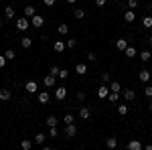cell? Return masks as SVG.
Segmentation results:
<instances>
[{
    "label": "cell",
    "instance_id": "obj_1",
    "mask_svg": "<svg viewBox=\"0 0 152 150\" xmlns=\"http://www.w3.org/2000/svg\"><path fill=\"white\" fill-rule=\"evenodd\" d=\"M14 26H16V31H26L28 26H31V18H26V16H18L16 18V23H14Z\"/></svg>",
    "mask_w": 152,
    "mask_h": 150
},
{
    "label": "cell",
    "instance_id": "obj_2",
    "mask_svg": "<svg viewBox=\"0 0 152 150\" xmlns=\"http://www.w3.org/2000/svg\"><path fill=\"white\" fill-rule=\"evenodd\" d=\"M24 91L26 93H37L39 91V83H37L35 79H28L26 83H24Z\"/></svg>",
    "mask_w": 152,
    "mask_h": 150
},
{
    "label": "cell",
    "instance_id": "obj_3",
    "mask_svg": "<svg viewBox=\"0 0 152 150\" xmlns=\"http://www.w3.org/2000/svg\"><path fill=\"white\" fill-rule=\"evenodd\" d=\"M45 24V16L43 14H35L33 18H31V26H35V29H41Z\"/></svg>",
    "mask_w": 152,
    "mask_h": 150
},
{
    "label": "cell",
    "instance_id": "obj_4",
    "mask_svg": "<svg viewBox=\"0 0 152 150\" xmlns=\"http://www.w3.org/2000/svg\"><path fill=\"white\" fill-rule=\"evenodd\" d=\"M107 95H110V85L102 83V87H97V97L99 100H107Z\"/></svg>",
    "mask_w": 152,
    "mask_h": 150
},
{
    "label": "cell",
    "instance_id": "obj_5",
    "mask_svg": "<svg viewBox=\"0 0 152 150\" xmlns=\"http://www.w3.org/2000/svg\"><path fill=\"white\" fill-rule=\"evenodd\" d=\"M65 136H67V138L77 136V126H75V122H73V124H65Z\"/></svg>",
    "mask_w": 152,
    "mask_h": 150
},
{
    "label": "cell",
    "instance_id": "obj_6",
    "mask_svg": "<svg viewBox=\"0 0 152 150\" xmlns=\"http://www.w3.org/2000/svg\"><path fill=\"white\" fill-rule=\"evenodd\" d=\"M2 14H4V18H6V20H12V18L16 16V10H14V6H8V4H6V6H4V10H2Z\"/></svg>",
    "mask_w": 152,
    "mask_h": 150
},
{
    "label": "cell",
    "instance_id": "obj_7",
    "mask_svg": "<svg viewBox=\"0 0 152 150\" xmlns=\"http://www.w3.org/2000/svg\"><path fill=\"white\" fill-rule=\"evenodd\" d=\"M79 118H81V120H85V122H87V120H89V118H91V110H89V108H87V105H81V108H79Z\"/></svg>",
    "mask_w": 152,
    "mask_h": 150
},
{
    "label": "cell",
    "instance_id": "obj_8",
    "mask_svg": "<svg viewBox=\"0 0 152 150\" xmlns=\"http://www.w3.org/2000/svg\"><path fill=\"white\" fill-rule=\"evenodd\" d=\"M150 77H152V73L148 69H140V73H138V79L142 81V83H148L150 81Z\"/></svg>",
    "mask_w": 152,
    "mask_h": 150
},
{
    "label": "cell",
    "instance_id": "obj_9",
    "mask_svg": "<svg viewBox=\"0 0 152 150\" xmlns=\"http://www.w3.org/2000/svg\"><path fill=\"white\" fill-rule=\"evenodd\" d=\"M128 45H130V43H128V39H116V49L120 51V53H124Z\"/></svg>",
    "mask_w": 152,
    "mask_h": 150
},
{
    "label": "cell",
    "instance_id": "obj_10",
    "mask_svg": "<svg viewBox=\"0 0 152 150\" xmlns=\"http://www.w3.org/2000/svg\"><path fill=\"white\" fill-rule=\"evenodd\" d=\"M55 97H57L59 102H63L67 97V87H55Z\"/></svg>",
    "mask_w": 152,
    "mask_h": 150
},
{
    "label": "cell",
    "instance_id": "obj_11",
    "mask_svg": "<svg viewBox=\"0 0 152 150\" xmlns=\"http://www.w3.org/2000/svg\"><path fill=\"white\" fill-rule=\"evenodd\" d=\"M53 49H55V53H63V51L67 49V45H65V41H59V39H55V43H53Z\"/></svg>",
    "mask_w": 152,
    "mask_h": 150
},
{
    "label": "cell",
    "instance_id": "obj_12",
    "mask_svg": "<svg viewBox=\"0 0 152 150\" xmlns=\"http://www.w3.org/2000/svg\"><path fill=\"white\" fill-rule=\"evenodd\" d=\"M124 20H126V23H134V20H136V10L128 8V10L124 12Z\"/></svg>",
    "mask_w": 152,
    "mask_h": 150
},
{
    "label": "cell",
    "instance_id": "obj_13",
    "mask_svg": "<svg viewBox=\"0 0 152 150\" xmlns=\"http://www.w3.org/2000/svg\"><path fill=\"white\" fill-rule=\"evenodd\" d=\"M105 146L110 150L118 148V136H107V140H105Z\"/></svg>",
    "mask_w": 152,
    "mask_h": 150
},
{
    "label": "cell",
    "instance_id": "obj_14",
    "mask_svg": "<svg viewBox=\"0 0 152 150\" xmlns=\"http://www.w3.org/2000/svg\"><path fill=\"white\" fill-rule=\"evenodd\" d=\"M23 14H24V16H26V18H33V16H35V14H37L35 6H31V4H28V6H24V8H23Z\"/></svg>",
    "mask_w": 152,
    "mask_h": 150
},
{
    "label": "cell",
    "instance_id": "obj_15",
    "mask_svg": "<svg viewBox=\"0 0 152 150\" xmlns=\"http://www.w3.org/2000/svg\"><path fill=\"white\" fill-rule=\"evenodd\" d=\"M45 140H47V136H45V134H41V132H37L35 136H33V142L39 144V146H43V144H45Z\"/></svg>",
    "mask_w": 152,
    "mask_h": 150
},
{
    "label": "cell",
    "instance_id": "obj_16",
    "mask_svg": "<svg viewBox=\"0 0 152 150\" xmlns=\"http://www.w3.org/2000/svg\"><path fill=\"white\" fill-rule=\"evenodd\" d=\"M128 148L130 150H142V148H144V144H142L140 140H130V142H128Z\"/></svg>",
    "mask_w": 152,
    "mask_h": 150
},
{
    "label": "cell",
    "instance_id": "obj_17",
    "mask_svg": "<svg viewBox=\"0 0 152 150\" xmlns=\"http://www.w3.org/2000/svg\"><path fill=\"white\" fill-rule=\"evenodd\" d=\"M10 97H12L10 89H6V87H2V89H0V102H8Z\"/></svg>",
    "mask_w": 152,
    "mask_h": 150
},
{
    "label": "cell",
    "instance_id": "obj_18",
    "mask_svg": "<svg viewBox=\"0 0 152 150\" xmlns=\"http://www.w3.org/2000/svg\"><path fill=\"white\" fill-rule=\"evenodd\" d=\"M49 102H51L49 91H39V104H49Z\"/></svg>",
    "mask_w": 152,
    "mask_h": 150
},
{
    "label": "cell",
    "instance_id": "obj_19",
    "mask_svg": "<svg viewBox=\"0 0 152 150\" xmlns=\"http://www.w3.org/2000/svg\"><path fill=\"white\" fill-rule=\"evenodd\" d=\"M75 73L77 75H85L87 73V63H77L75 65Z\"/></svg>",
    "mask_w": 152,
    "mask_h": 150
},
{
    "label": "cell",
    "instance_id": "obj_20",
    "mask_svg": "<svg viewBox=\"0 0 152 150\" xmlns=\"http://www.w3.org/2000/svg\"><path fill=\"white\" fill-rule=\"evenodd\" d=\"M55 79H57V77H55V75H51V73H49L47 77H45V79H43V83H45V87H55Z\"/></svg>",
    "mask_w": 152,
    "mask_h": 150
},
{
    "label": "cell",
    "instance_id": "obj_21",
    "mask_svg": "<svg viewBox=\"0 0 152 150\" xmlns=\"http://www.w3.org/2000/svg\"><path fill=\"white\" fill-rule=\"evenodd\" d=\"M142 29H146V31H150V29H152V14H148V16L142 18Z\"/></svg>",
    "mask_w": 152,
    "mask_h": 150
},
{
    "label": "cell",
    "instance_id": "obj_22",
    "mask_svg": "<svg viewBox=\"0 0 152 150\" xmlns=\"http://www.w3.org/2000/svg\"><path fill=\"white\" fill-rule=\"evenodd\" d=\"M140 59H142V63H148V61L152 59V51L150 49H144V51L140 53Z\"/></svg>",
    "mask_w": 152,
    "mask_h": 150
},
{
    "label": "cell",
    "instance_id": "obj_23",
    "mask_svg": "<svg viewBox=\"0 0 152 150\" xmlns=\"http://www.w3.org/2000/svg\"><path fill=\"white\" fill-rule=\"evenodd\" d=\"M124 55H126L128 59L136 57V47H134V45H128V47H126V51H124Z\"/></svg>",
    "mask_w": 152,
    "mask_h": 150
},
{
    "label": "cell",
    "instance_id": "obj_24",
    "mask_svg": "<svg viewBox=\"0 0 152 150\" xmlns=\"http://www.w3.org/2000/svg\"><path fill=\"white\" fill-rule=\"evenodd\" d=\"M124 100H128V102L136 100V91L134 89H124Z\"/></svg>",
    "mask_w": 152,
    "mask_h": 150
},
{
    "label": "cell",
    "instance_id": "obj_25",
    "mask_svg": "<svg viewBox=\"0 0 152 150\" xmlns=\"http://www.w3.org/2000/svg\"><path fill=\"white\" fill-rule=\"evenodd\" d=\"M57 33H59V35H63V37H65V35H67V33H69V24L61 23V24H59V26H57Z\"/></svg>",
    "mask_w": 152,
    "mask_h": 150
},
{
    "label": "cell",
    "instance_id": "obj_26",
    "mask_svg": "<svg viewBox=\"0 0 152 150\" xmlns=\"http://www.w3.org/2000/svg\"><path fill=\"white\" fill-rule=\"evenodd\" d=\"M20 45H23V49H31L33 47V39L31 37H24V39H20Z\"/></svg>",
    "mask_w": 152,
    "mask_h": 150
},
{
    "label": "cell",
    "instance_id": "obj_27",
    "mask_svg": "<svg viewBox=\"0 0 152 150\" xmlns=\"http://www.w3.org/2000/svg\"><path fill=\"white\" fill-rule=\"evenodd\" d=\"M118 100H120V93H118V91H110V95H107V102H110V104H116Z\"/></svg>",
    "mask_w": 152,
    "mask_h": 150
},
{
    "label": "cell",
    "instance_id": "obj_28",
    "mask_svg": "<svg viewBox=\"0 0 152 150\" xmlns=\"http://www.w3.org/2000/svg\"><path fill=\"white\" fill-rule=\"evenodd\" d=\"M33 144H35V142H33V140H28V138H24L23 142H20L23 150H31V148H33Z\"/></svg>",
    "mask_w": 152,
    "mask_h": 150
},
{
    "label": "cell",
    "instance_id": "obj_29",
    "mask_svg": "<svg viewBox=\"0 0 152 150\" xmlns=\"http://www.w3.org/2000/svg\"><path fill=\"white\" fill-rule=\"evenodd\" d=\"M128 112H130V110H128V105H126V104L118 105V114H120V116H128Z\"/></svg>",
    "mask_w": 152,
    "mask_h": 150
},
{
    "label": "cell",
    "instance_id": "obj_30",
    "mask_svg": "<svg viewBox=\"0 0 152 150\" xmlns=\"http://www.w3.org/2000/svg\"><path fill=\"white\" fill-rule=\"evenodd\" d=\"M73 14H75V18H77V20L85 18V10H83V8H75V10H73Z\"/></svg>",
    "mask_w": 152,
    "mask_h": 150
},
{
    "label": "cell",
    "instance_id": "obj_31",
    "mask_svg": "<svg viewBox=\"0 0 152 150\" xmlns=\"http://www.w3.org/2000/svg\"><path fill=\"white\" fill-rule=\"evenodd\" d=\"M120 87H122L120 81H110V91H118L120 93Z\"/></svg>",
    "mask_w": 152,
    "mask_h": 150
},
{
    "label": "cell",
    "instance_id": "obj_32",
    "mask_svg": "<svg viewBox=\"0 0 152 150\" xmlns=\"http://www.w3.org/2000/svg\"><path fill=\"white\" fill-rule=\"evenodd\" d=\"M57 122H59V120L55 118V116H49L47 120H45V124H47L49 128H51V126H57Z\"/></svg>",
    "mask_w": 152,
    "mask_h": 150
},
{
    "label": "cell",
    "instance_id": "obj_33",
    "mask_svg": "<svg viewBox=\"0 0 152 150\" xmlns=\"http://www.w3.org/2000/svg\"><path fill=\"white\" fill-rule=\"evenodd\" d=\"M49 138H57L59 136V130H57V126H51L49 128V134H47Z\"/></svg>",
    "mask_w": 152,
    "mask_h": 150
},
{
    "label": "cell",
    "instance_id": "obj_34",
    "mask_svg": "<svg viewBox=\"0 0 152 150\" xmlns=\"http://www.w3.org/2000/svg\"><path fill=\"white\" fill-rule=\"evenodd\" d=\"M138 6H140L138 0H128V2H126V8H132V10H136Z\"/></svg>",
    "mask_w": 152,
    "mask_h": 150
},
{
    "label": "cell",
    "instance_id": "obj_35",
    "mask_svg": "<svg viewBox=\"0 0 152 150\" xmlns=\"http://www.w3.org/2000/svg\"><path fill=\"white\" fill-rule=\"evenodd\" d=\"M4 55H6L8 61H12V59L16 57V51H14V49H6V53H4Z\"/></svg>",
    "mask_w": 152,
    "mask_h": 150
},
{
    "label": "cell",
    "instance_id": "obj_36",
    "mask_svg": "<svg viewBox=\"0 0 152 150\" xmlns=\"http://www.w3.org/2000/svg\"><path fill=\"white\" fill-rule=\"evenodd\" d=\"M63 122H65V124H73V122H75L73 114H65V116H63Z\"/></svg>",
    "mask_w": 152,
    "mask_h": 150
},
{
    "label": "cell",
    "instance_id": "obj_37",
    "mask_svg": "<svg viewBox=\"0 0 152 150\" xmlns=\"http://www.w3.org/2000/svg\"><path fill=\"white\" fill-rule=\"evenodd\" d=\"M65 45H67V49H75L77 41H75V39H67V41H65Z\"/></svg>",
    "mask_w": 152,
    "mask_h": 150
},
{
    "label": "cell",
    "instance_id": "obj_38",
    "mask_svg": "<svg viewBox=\"0 0 152 150\" xmlns=\"http://www.w3.org/2000/svg\"><path fill=\"white\" fill-rule=\"evenodd\" d=\"M69 77V71L67 69H59V79H67Z\"/></svg>",
    "mask_w": 152,
    "mask_h": 150
},
{
    "label": "cell",
    "instance_id": "obj_39",
    "mask_svg": "<svg viewBox=\"0 0 152 150\" xmlns=\"http://www.w3.org/2000/svg\"><path fill=\"white\" fill-rule=\"evenodd\" d=\"M59 69H61V67H57V65H53V67L49 69V73H51V75H55V77H59Z\"/></svg>",
    "mask_w": 152,
    "mask_h": 150
},
{
    "label": "cell",
    "instance_id": "obj_40",
    "mask_svg": "<svg viewBox=\"0 0 152 150\" xmlns=\"http://www.w3.org/2000/svg\"><path fill=\"white\" fill-rule=\"evenodd\" d=\"M75 97H77V102H85V91H77Z\"/></svg>",
    "mask_w": 152,
    "mask_h": 150
},
{
    "label": "cell",
    "instance_id": "obj_41",
    "mask_svg": "<svg viewBox=\"0 0 152 150\" xmlns=\"http://www.w3.org/2000/svg\"><path fill=\"white\" fill-rule=\"evenodd\" d=\"M87 61H89V63H95V61H97V55H95V53H87Z\"/></svg>",
    "mask_w": 152,
    "mask_h": 150
},
{
    "label": "cell",
    "instance_id": "obj_42",
    "mask_svg": "<svg viewBox=\"0 0 152 150\" xmlns=\"http://www.w3.org/2000/svg\"><path fill=\"white\" fill-rule=\"evenodd\" d=\"M112 77H110V73H102V83H110Z\"/></svg>",
    "mask_w": 152,
    "mask_h": 150
},
{
    "label": "cell",
    "instance_id": "obj_43",
    "mask_svg": "<svg viewBox=\"0 0 152 150\" xmlns=\"http://www.w3.org/2000/svg\"><path fill=\"white\" fill-rule=\"evenodd\" d=\"M144 95H146V97H152V85H146V87H144Z\"/></svg>",
    "mask_w": 152,
    "mask_h": 150
},
{
    "label": "cell",
    "instance_id": "obj_44",
    "mask_svg": "<svg viewBox=\"0 0 152 150\" xmlns=\"http://www.w3.org/2000/svg\"><path fill=\"white\" fill-rule=\"evenodd\" d=\"M6 61H8V59H6V55H0V69L6 65Z\"/></svg>",
    "mask_w": 152,
    "mask_h": 150
},
{
    "label": "cell",
    "instance_id": "obj_45",
    "mask_svg": "<svg viewBox=\"0 0 152 150\" xmlns=\"http://www.w3.org/2000/svg\"><path fill=\"white\" fill-rule=\"evenodd\" d=\"M94 2H95V6H102V8L107 4V0H94Z\"/></svg>",
    "mask_w": 152,
    "mask_h": 150
},
{
    "label": "cell",
    "instance_id": "obj_46",
    "mask_svg": "<svg viewBox=\"0 0 152 150\" xmlns=\"http://www.w3.org/2000/svg\"><path fill=\"white\" fill-rule=\"evenodd\" d=\"M45 6H55V0H43Z\"/></svg>",
    "mask_w": 152,
    "mask_h": 150
},
{
    "label": "cell",
    "instance_id": "obj_47",
    "mask_svg": "<svg viewBox=\"0 0 152 150\" xmlns=\"http://www.w3.org/2000/svg\"><path fill=\"white\" fill-rule=\"evenodd\" d=\"M4 23H6V18H0V31H2V26H4Z\"/></svg>",
    "mask_w": 152,
    "mask_h": 150
},
{
    "label": "cell",
    "instance_id": "obj_48",
    "mask_svg": "<svg viewBox=\"0 0 152 150\" xmlns=\"http://www.w3.org/2000/svg\"><path fill=\"white\" fill-rule=\"evenodd\" d=\"M144 150H152V144H146V146H144Z\"/></svg>",
    "mask_w": 152,
    "mask_h": 150
},
{
    "label": "cell",
    "instance_id": "obj_49",
    "mask_svg": "<svg viewBox=\"0 0 152 150\" xmlns=\"http://www.w3.org/2000/svg\"><path fill=\"white\" fill-rule=\"evenodd\" d=\"M146 41H148V45H150V47H152V35H150V37H148V39H146Z\"/></svg>",
    "mask_w": 152,
    "mask_h": 150
},
{
    "label": "cell",
    "instance_id": "obj_50",
    "mask_svg": "<svg viewBox=\"0 0 152 150\" xmlns=\"http://www.w3.org/2000/svg\"><path fill=\"white\" fill-rule=\"evenodd\" d=\"M75 2H77V0H67V4H75Z\"/></svg>",
    "mask_w": 152,
    "mask_h": 150
},
{
    "label": "cell",
    "instance_id": "obj_51",
    "mask_svg": "<svg viewBox=\"0 0 152 150\" xmlns=\"http://www.w3.org/2000/svg\"><path fill=\"white\" fill-rule=\"evenodd\" d=\"M148 110H150V112H152V102H150V104H148Z\"/></svg>",
    "mask_w": 152,
    "mask_h": 150
}]
</instances>
